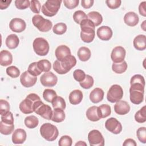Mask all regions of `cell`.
Returning <instances> with one entry per match:
<instances>
[{"label": "cell", "instance_id": "6da1fadb", "mask_svg": "<svg viewBox=\"0 0 146 146\" xmlns=\"http://www.w3.org/2000/svg\"><path fill=\"white\" fill-rule=\"evenodd\" d=\"M76 64V59L73 55H69L61 61L56 60L53 63L54 70L59 74H65Z\"/></svg>", "mask_w": 146, "mask_h": 146}, {"label": "cell", "instance_id": "7a4b0ae2", "mask_svg": "<svg viewBox=\"0 0 146 146\" xmlns=\"http://www.w3.org/2000/svg\"><path fill=\"white\" fill-rule=\"evenodd\" d=\"M145 86L140 83L131 84L129 88V98L131 102L134 104H139L144 100Z\"/></svg>", "mask_w": 146, "mask_h": 146}, {"label": "cell", "instance_id": "3957f363", "mask_svg": "<svg viewBox=\"0 0 146 146\" xmlns=\"http://www.w3.org/2000/svg\"><path fill=\"white\" fill-rule=\"evenodd\" d=\"M39 131L42 137L48 141L55 140L59 135V131L56 127L49 123L42 124Z\"/></svg>", "mask_w": 146, "mask_h": 146}, {"label": "cell", "instance_id": "277c9868", "mask_svg": "<svg viewBox=\"0 0 146 146\" xmlns=\"http://www.w3.org/2000/svg\"><path fill=\"white\" fill-rule=\"evenodd\" d=\"M40 100V97L36 94H29L25 99L22 101L19 106L20 111L24 114H29L34 112L33 106L35 102Z\"/></svg>", "mask_w": 146, "mask_h": 146}, {"label": "cell", "instance_id": "5b68a950", "mask_svg": "<svg viewBox=\"0 0 146 146\" xmlns=\"http://www.w3.org/2000/svg\"><path fill=\"white\" fill-rule=\"evenodd\" d=\"M62 1L59 0H48L42 6V13L47 17H53L58 12Z\"/></svg>", "mask_w": 146, "mask_h": 146}, {"label": "cell", "instance_id": "8992f818", "mask_svg": "<svg viewBox=\"0 0 146 146\" xmlns=\"http://www.w3.org/2000/svg\"><path fill=\"white\" fill-rule=\"evenodd\" d=\"M33 111L46 120H51L52 116V110L50 106L44 104L41 100L35 102L33 106Z\"/></svg>", "mask_w": 146, "mask_h": 146}, {"label": "cell", "instance_id": "52a82bcc", "mask_svg": "<svg viewBox=\"0 0 146 146\" xmlns=\"http://www.w3.org/2000/svg\"><path fill=\"white\" fill-rule=\"evenodd\" d=\"M33 47L34 52L39 56L46 55L50 50V46L47 41L43 38H36L33 43Z\"/></svg>", "mask_w": 146, "mask_h": 146}, {"label": "cell", "instance_id": "ba28073f", "mask_svg": "<svg viewBox=\"0 0 146 146\" xmlns=\"http://www.w3.org/2000/svg\"><path fill=\"white\" fill-rule=\"evenodd\" d=\"M32 23L41 32H48L52 27V23L50 20L44 19L39 14H36L33 17Z\"/></svg>", "mask_w": 146, "mask_h": 146}, {"label": "cell", "instance_id": "9c48e42d", "mask_svg": "<svg viewBox=\"0 0 146 146\" xmlns=\"http://www.w3.org/2000/svg\"><path fill=\"white\" fill-rule=\"evenodd\" d=\"M123 94L124 92L121 87L118 84H113L111 86L108 91L107 99L111 103H116L122 99Z\"/></svg>", "mask_w": 146, "mask_h": 146}, {"label": "cell", "instance_id": "30bf717a", "mask_svg": "<svg viewBox=\"0 0 146 146\" xmlns=\"http://www.w3.org/2000/svg\"><path fill=\"white\" fill-rule=\"evenodd\" d=\"M88 140L91 146H103L104 139L101 132L97 129L91 131L88 135Z\"/></svg>", "mask_w": 146, "mask_h": 146}, {"label": "cell", "instance_id": "8fae6325", "mask_svg": "<svg viewBox=\"0 0 146 146\" xmlns=\"http://www.w3.org/2000/svg\"><path fill=\"white\" fill-rule=\"evenodd\" d=\"M105 127L113 134H119L122 131L121 124L115 117L108 119L105 123Z\"/></svg>", "mask_w": 146, "mask_h": 146}, {"label": "cell", "instance_id": "7c38bea8", "mask_svg": "<svg viewBox=\"0 0 146 146\" xmlns=\"http://www.w3.org/2000/svg\"><path fill=\"white\" fill-rule=\"evenodd\" d=\"M41 84L44 87H54L58 82L57 76L52 72L44 73L40 78Z\"/></svg>", "mask_w": 146, "mask_h": 146}, {"label": "cell", "instance_id": "4fadbf2b", "mask_svg": "<svg viewBox=\"0 0 146 146\" xmlns=\"http://www.w3.org/2000/svg\"><path fill=\"white\" fill-rule=\"evenodd\" d=\"M36 80V76L32 75L28 72V71L23 72L20 76V82L21 84L26 88L31 87L35 85Z\"/></svg>", "mask_w": 146, "mask_h": 146}, {"label": "cell", "instance_id": "5bb4252c", "mask_svg": "<svg viewBox=\"0 0 146 146\" xmlns=\"http://www.w3.org/2000/svg\"><path fill=\"white\" fill-rule=\"evenodd\" d=\"M126 51L122 46H116L112 51L111 54V60L113 63H120L124 60L125 57Z\"/></svg>", "mask_w": 146, "mask_h": 146}, {"label": "cell", "instance_id": "9a60e30c", "mask_svg": "<svg viewBox=\"0 0 146 146\" xmlns=\"http://www.w3.org/2000/svg\"><path fill=\"white\" fill-rule=\"evenodd\" d=\"M9 27L14 32L21 33L25 30L26 24L25 21L22 19L15 18L10 21L9 23Z\"/></svg>", "mask_w": 146, "mask_h": 146}, {"label": "cell", "instance_id": "2e32d148", "mask_svg": "<svg viewBox=\"0 0 146 146\" xmlns=\"http://www.w3.org/2000/svg\"><path fill=\"white\" fill-rule=\"evenodd\" d=\"M96 33L97 36L100 39L105 41L109 40L112 38L113 34L112 29L107 26H102L99 27Z\"/></svg>", "mask_w": 146, "mask_h": 146}, {"label": "cell", "instance_id": "e0dca14e", "mask_svg": "<svg viewBox=\"0 0 146 146\" xmlns=\"http://www.w3.org/2000/svg\"><path fill=\"white\" fill-rule=\"evenodd\" d=\"M27 134L23 129L18 128L15 129L12 135V141L15 144L23 143L26 140Z\"/></svg>", "mask_w": 146, "mask_h": 146}, {"label": "cell", "instance_id": "ac0fdd59", "mask_svg": "<svg viewBox=\"0 0 146 146\" xmlns=\"http://www.w3.org/2000/svg\"><path fill=\"white\" fill-rule=\"evenodd\" d=\"M115 112L119 115H124L128 113L130 111V106L124 100H119L114 105Z\"/></svg>", "mask_w": 146, "mask_h": 146}, {"label": "cell", "instance_id": "d6986e66", "mask_svg": "<svg viewBox=\"0 0 146 146\" xmlns=\"http://www.w3.org/2000/svg\"><path fill=\"white\" fill-rule=\"evenodd\" d=\"M55 55L57 60L61 61L67 56L71 55L70 48L66 45L59 46L55 50Z\"/></svg>", "mask_w": 146, "mask_h": 146}, {"label": "cell", "instance_id": "ffe728a7", "mask_svg": "<svg viewBox=\"0 0 146 146\" xmlns=\"http://www.w3.org/2000/svg\"><path fill=\"white\" fill-rule=\"evenodd\" d=\"M124 23L131 27L135 26L137 25L139 21V18L138 15L133 11H129L126 13L124 17Z\"/></svg>", "mask_w": 146, "mask_h": 146}, {"label": "cell", "instance_id": "44dd1931", "mask_svg": "<svg viewBox=\"0 0 146 146\" xmlns=\"http://www.w3.org/2000/svg\"><path fill=\"white\" fill-rule=\"evenodd\" d=\"M133 46L139 51H143L146 48V36L145 35H137L133 39Z\"/></svg>", "mask_w": 146, "mask_h": 146}, {"label": "cell", "instance_id": "7402d4cb", "mask_svg": "<svg viewBox=\"0 0 146 146\" xmlns=\"http://www.w3.org/2000/svg\"><path fill=\"white\" fill-rule=\"evenodd\" d=\"M13 62V55L7 50H2L0 52V64L2 66H7Z\"/></svg>", "mask_w": 146, "mask_h": 146}, {"label": "cell", "instance_id": "603a6c76", "mask_svg": "<svg viewBox=\"0 0 146 146\" xmlns=\"http://www.w3.org/2000/svg\"><path fill=\"white\" fill-rule=\"evenodd\" d=\"M104 98V91L100 88H95L90 94V99L93 103H98Z\"/></svg>", "mask_w": 146, "mask_h": 146}, {"label": "cell", "instance_id": "cb8c5ba5", "mask_svg": "<svg viewBox=\"0 0 146 146\" xmlns=\"http://www.w3.org/2000/svg\"><path fill=\"white\" fill-rule=\"evenodd\" d=\"M68 99L71 104L77 105L79 104L83 99V93L79 90H75L70 92Z\"/></svg>", "mask_w": 146, "mask_h": 146}, {"label": "cell", "instance_id": "d4e9b609", "mask_svg": "<svg viewBox=\"0 0 146 146\" xmlns=\"http://www.w3.org/2000/svg\"><path fill=\"white\" fill-rule=\"evenodd\" d=\"M81 31L83 33H95V26L94 23L88 18L83 20L80 23Z\"/></svg>", "mask_w": 146, "mask_h": 146}, {"label": "cell", "instance_id": "484cf974", "mask_svg": "<svg viewBox=\"0 0 146 146\" xmlns=\"http://www.w3.org/2000/svg\"><path fill=\"white\" fill-rule=\"evenodd\" d=\"M5 43L6 46L10 49H14L18 47L19 43L18 36L14 34L8 35L6 39Z\"/></svg>", "mask_w": 146, "mask_h": 146}, {"label": "cell", "instance_id": "4316f807", "mask_svg": "<svg viewBox=\"0 0 146 146\" xmlns=\"http://www.w3.org/2000/svg\"><path fill=\"white\" fill-rule=\"evenodd\" d=\"M86 116L89 120L92 121H97L101 119L98 112V107L95 106L88 108L86 111Z\"/></svg>", "mask_w": 146, "mask_h": 146}, {"label": "cell", "instance_id": "83f0119b", "mask_svg": "<svg viewBox=\"0 0 146 146\" xmlns=\"http://www.w3.org/2000/svg\"><path fill=\"white\" fill-rule=\"evenodd\" d=\"M77 55L80 60L82 62H86L90 59L91 55V52L88 47L83 46L79 48Z\"/></svg>", "mask_w": 146, "mask_h": 146}, {"label": "cell", "instance_id": "f1b7e54d", "mask_svg": "<svg viewBox=\"0 0 146 146\" xmlns=\"http://www.w3.org/2000/svg\"><path fill=\"white\" fill-rule=\"evenodd\" d=\"M87 15V18L94 23L95 26H98L102 23L103 17L99 12L91 11Z\"/></svg>", "mask_w": 146, "mask_h": 146}, {"label": "cell", "instance_id": "f546056e", "mask_svg": "<svg viewBox=\"0 0 146 146\" xmlns=\"http://www.w3.org/2000/svg\"><path fill=\"white\" fill-rule=\"evenodd\" d=\"M65 113L63 110L59 108H54L52 112L51 120L56 123L62 122L65 119Z\"/></svg>", "mask_w": 146, "mask_h": 146}, {"label": "cell", "instance_id": "4dcf8cb0", "mask_svg": "<svg viewBox=\"0 0 146 146\" xmlns=\"http://www.w3.org/2000/svg\"><path fill=\"white\" fill-rule=\"evenodd\" d=\"M98 112L102 118H106L110 116L111 113V108L110 105L107 104H103L98 107Z\"/></svg>", "mask_w": 146, "mask_h": 146}, {"label": "cell", "instance_id": "1f68e13d", "mask_svg": "<svg viewBox=\"0 0 146 146\" xmlns=\"http://www.w3.org/2000/svg\"><path fill=\"white\" fill-rule=\"evenodd\" d=\"M24 123L28 128L33 129L38 126L39 124V120L35 116L30 115L25 117Z\"/></svg>", "mask_w": 146, "mask_h": 146}, {"label": "cell", "instance_id": "d6a6232c", "mask_svg": "<svg viewBox=\"0 0 146 146\" xmlns=\"http://www.w3.org/2000/svg\"><path fill=\"white\" fill-rule=\"evenodd\" d=\"M127 63L123 60L120 63H113L112 65V70L116 74H122L127 69Z\"/></svg>", "mask_w": 146, "mask_h": 146}, {"label": "cell", "instance_id": "836d02e7", "mask_svg": "<svg viewBox=\"0 0 146 146\" xmlns=\"http://www.w3.org/2000/svg\"><path fill=\"white\" fill-rule=\"evenodd\" d=\"M14 129V124H8L3 123L2 121H0V132L5 135H9L13 132Z\"/></svg>", "mask_w": 146, "mask_h": 146}, {"label": "cell", "instance_id": "e575fe53", "mask_svg": "<svg viewBox=\"0 0 146 146\" xmlns=\"http://www.w3.org/2000/svg\"><path fill=\"white\" fill-rule=\"evenodd\" d=\"M135 119L139 123H143L146 121V107L143 106L137 111L135 115Z\"/></svg>", "mask_w": 146, "mask_h": 146}, {"label": "cell", "instance_id": "d590c367", "mask_svg": "<svg viewBox=\"0 0 146 146\" xmlns=\"http://www.w3.org/2000/svg\"><path fill=\"white\" fill-rule=\"evenodd\" d=\"M37 65L39 69L42 72H47L51 68V64L50 62L47 59H42L37 62Z\"/></svg>", "mask_w": 146, "mask_h": 146}, {"label": "cell", "instance_id": "8d00e7d4", "mask_svg": "<svg viewBox=\"0 0 146 146\" xmlns=\"http://www.w3.org/2000/svg\"><path fill=\"white\" fill-rule=\"evenodd\" d=\"M52 107L54 108H59L62 110H64L66 108V102L64 99L61 97L57 96L51 102Z\"/></svg>", "mask_w": 146, "mask_h": 146}, {"label": "cell", "instance_id": "74e56055", "mask_svg": "<svg viewBox=\"0 0 146 146\" xmlns=\"http://www.w3.org/2000/svg\"><path fill=\"white\" fill-rule=\"evenodd\" d=\"M56 96V92L52 89H45L43 92V99L49 103H51Z\"/></svg>", "mask_w": 146, "mask_h": 146}, {"label": "cell", "instance_id": "f35d334b", "mask_svg": "<svg viewBox=\"0 0 146 146\" xmlns=\"http://www.w3.org/2000/svg\"><path fill=\"white\" fill-rule=\"evenodd\" d=\"M67 30V25L62 22L55 24L52 27L53 32L57 35H62Z\"/></svg>", "mask_w": 146, "mask_h": 146}, {"label": "cell", "instance_id": "ab89813d", "mask_svg": "<svg viewBox=\"0 0 146 146\" xmlns=\"http://www.w3.org/2000/svg\"><path fill=\"white\" fill-rule=\"evenodd\" d=\"M94 80L93 78L89 75H86L85 79L81 82H79L80 86L84 89H89L94 85Z\"/></svg>", "mask_w": 146, "mask_h": 146}, {"label": "cell", "instance_id": "60d3db41", "mask_svg": "<svg viewBox=\"0 0 146 146\" xmlns=\"http://www.w3.org/2000/svg\"><path fill=\"white\" fill-rule=\"evenodd\" d=\"M87 18V15L84 11L82 10L76 11L73 14V19L74 21L78 24H80L83 20Z\"/></svg>", "mask_w": 146, "mask_h": 146}, {"label": "cell", "instance_id": "b9f144b4", "mask_svg": "<svg viewBox=\"0 0 146 146\" xmlns=\"http://www.w3.org/2000/svg\"><path fill=\"white\" fill-rule=\"evenodd\" d=\"M27 71L30 74L35 76H37L39 75L42 72L39 69L37 65V62H33L30 63L28 67Z\"/></svg>", "mask_w": 146, "mask_h": 146}, {"label": "cell", "instance_id": "7bdbcfd3", "mask_svg": "<svg viewBox=\"0 0 146 146\" xmlns=\"http://www.w3.org/2000/svg\"><path fill=\"white\" fill-rule=\"evenodd\" d=\"M6 74L13 78H18L20 75V70L15 66H9L6 68Z\"/></svg>", "mask_w": 146, "mask_h": 146}, {"label": "cell", "instance_id": "ee69618b", "mask_svg": "<svg viewBox=\"0 0 146 146\" xmlns=\"http://www.w3.org/2000/svg\"><path fill=\"white\" fill-rule=\"evenodd\" d=\"M136 135L139 140L145 144L146 143V128L144 127H140L136 131Z\"/></svg>", "mask_w": 146, "mask_h": 146}, {"label": "cell", "instance_id": "f6af8a7d", "mask_svg": "<svg viewBox=\"0 0 146 146\" xmlns=\"http://www.w3.org/2000/svg\"><path fill=\"white\" fill-rule=\"evenodd\" d=\"M10 111V104L9 102L5 100H0V114L4 115Z\"/></svg>", "mask_w": 146, "mask_h": 146}, {"label": "cell", "instance_id": "bcb514c9", "mask_svg": "<svg viewBox=\"0 0 146 146\" xmlns=\"http://www.w3.org/2000/svg\"><path fill=\"white\" fill-rule=\"evenodd\" d=\"M72 144L71 137L68 135L62 136L58 142L59 146H71Z\"/></svg>", "mask_w": 146, "mask_h": 146}, {"label": "cell", "instance_id": "7dc6e473", "mask_svg": "<svg viewBox=\"0 0 146 146\" xmlns=\"http://www.w3.org/2000/svg\"><path fill=\"white\" fill-rule=\"evenodd\" d=\"M30 9L32 12L35 14H39L41 9V5L39 1L38 0H31L30 1Z\"/></svg>", "mask_w": 146, "mask_h": 146}, {"label": "cell", "instance_id": "c3c4849f", "mask_svg": "<svg viewBox=\"0 0 146 146\" xmlns=\"http://www.w3.org/2000/svg\"><path fill=\"white\" fill-rule=\"evenodd\" d=\"M95 35V33H86L80 32V38L82 41L85 43H90L93 41Z\"/></svg>", "mask_w": 146, "mask_h": 146}, {"label": "cell", "instance_id": "681fc988", "mask_svg": "<svg viewBox=\"0 0 146 146\" xmlns=\"http://www.w3.org/2000/svg\"><path fill=\"white\" fill-rule=\"evenodd\" d=\"M14 3L16 7L19 10H25L30 5V1L29 0H16Z\"/></svg>", "mask_w": 146, "mask_h": 146}, {"label": "cell", "instance_id": "f907efd6", "mask_svg": "<svg viewBox=\"0 0 146 146\" xmlns=\"http://www.w3.org/2000/svg\"><path fill=\"white\" fill-rule=\"evenodd\" d=\"M86 74L85 72L80 70V69H77L75 70L73 72V77L75 79V80L81 82H82L86 78Z\"/></svg>", "mask_w": 146, "mask_h": 146}, {"label": "cell", "instance_id": "816d5d0a", "mask_svg": "<svg viewBox=\"0 0 146 146\" xmlns=\"http://www.w3.org/2000/svg\"><path fill=\"white\" fill-rule=\"evenodd\" d=\"M1 121L8 124H14V117L11 112L9 111L4 115H1Z\"/></svg>", "mask_w": 146, "mask_h": 146}, {"label": "cell", "instance_id": "f5cc1de1", "mask_svg": "<svg viewBox=\"0 0 146 146\" xmlns=\"http://www.w3.org/2000/svg\"><path fill=\"white\" fill-rule=\"evenodd\" d=\"M133 83H140L145 86V79L144 77L140 74L135 75L131 78L130 80L131 84Z\"/></svg>", "mask_w": 146, "mask_h": 146}, {"label": "cell", "instance_id": "db71d44e", "mask_svg": "<svg viewBox=\"0 0 146 146\" xmlns=\"http://www.w3.org/2000/svg\"><path fill=\"white\" fill-rule=\"evenodd\" d=\"M120 0H107L106 3L107 6L111 9H116L119 8L121 5Z\"/></svg>", "mask_w": 146, "mask_h": 146}, {"label": "cell", "instance_id": "11a10c76", "mask_svg": "<svg viewBox=\"0 0 146 146\" xmlns=\"http://www.w3.org/2000/svg\"><path fill=\"white\" fill-rule=\"evenodd\" d=\"M64 5L68 9H73L78 6L79 3V0H64Z\"/></svg>", "mask_w": 146, "mask_h": 146}, {"label": "cell", "instance_id": "9f6ffc18", "mask_svg": "<svg viewBox=\"0 0 146 146\" xmlns=\"http://www.w3.org/2000/svg\"><path fill=\"white\" fill-rule=\"evenodd\" d=\"M146 2L143 1L141 2L139 6V11L140 15L143 17H146V10H145Z\"/></svg>", "mask_w": 146, "mask_h": 146}, {"label": "cell", "instance_id": "6f0895ef", "mask_svg": "<svg viewBox=\"0 0 146 146\" xmlns=\"http://www.w3.org/2000/svg\"><path fill=\"white\" fill-rule=\"evenodd\" d=\"M94 3L93 0H82L81 2L82 6L84 9H89L91 7Z\"/></svg>", "mask_w": 146, "mask_h": 146}, {"label": "cell", "instance_id": "680465c9", "mask_svg": "<svg viewBox=\"0 0 146 146\" xmlns=\"http://www.w3.org/2000/svg\"><path fill=\"white\" fill-rule=\"evenodd\" d=\"M123 145L124 146H128V145H131V146H136V141L132 139H127L123 143Z\"/></svg>", "mask_w": 146, "mask_h": 146}, {"label": "cell", "instance_id": "91938a15", "mask_svg": "<svg viewBox=\"0 0 146 146\" xmlns=\"http://www.w3.org/2000/svg\"><path fill=\"white\" fill-rule=\"evenodd\" d=\"M11 1H0V9L1 10H4L7 9L10 4L11 3Z\"/></svg>", "mask_w": 146, "mask_h": 146}, {"label": "cell", "instance_id": "94428289", "mask_svg": "<svg viewBox=\"0 0 146 146\" xmlns=\"http://www.w3.org/2000/svg\"><path fill=\"white\" fill-rule=\"evenodd\" d=\"M75 145L76 146H77V145H80V146L85 145V146H86L87 144L84 141H78V143H76L75 144Z\"/></svg>", "mask_w": 146, "mask_h": 146}, {"label": "cell", "instance_id": "6125c7cd", "mask_svg": "<svg viewBox=\"0 0 146 146\" xmlns=\"http://www.w3.org/2000/svg\"><path fill=\"white\" fill-rule=\"evenodd\" d=\"M145 22H146V21H144L143 22L142 24L141 25V28L143 29V30L144 31H145V27H146Z\"/></svg>", "mask_w": 146, "mask_h": 146}]
</instances>
